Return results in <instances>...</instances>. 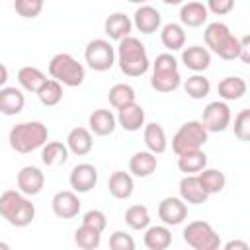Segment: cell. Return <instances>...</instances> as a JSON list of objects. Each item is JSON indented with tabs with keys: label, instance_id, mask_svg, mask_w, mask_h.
Returning <instances> with one entry per match:
<instances>
[{
	"label": "cell",
	"instance_id": "1",
	"mask_svg": "<svg viewBox=\"0 0 250 250\" xmlns=\"http://www.w3.org/2000/svg\"><path fill=\"white\" fill-rule=\"evenodd\" d=\"M115 59H117L121 72L125 76H133V78L143 76L150 66L145 45L141 43V39H137L133 35H127L119 41L117 51H115Z\"/></svg>",
	"mask_w": 250,
	"mask_h": 250
},
{
	"label": "cell",
	"instance_id": "2",
	"mask_svg": "<svg viewBox=\"0 0 250 250\" xmlns=\"http://www.w3.org/2000/svg\"><path fill=\"white\" fill-rule=\"evenodd\" d=\"M0 217L12 227H27L35 219V205L20 189H6L0 195Z\"/></svg>",
	"mask_w": 250,
	"mask_h": 250
},
{
	"label": "cell",
	"instance_id": "3",
	"mask_svg": "<svg viewBox=\"0 0 250 250\" xmlns=\"http://www.w3.org/2000/svg\"><path fill=\"white\" fill-rule=\"evenodd\" d=\"M47 137H49V129H47L45 123H41V121H21V123H18L10 129L8 143L16 152L27 154V152H33V150L41 148L47 143Z\"/></svg>",
	"mask_w": 250,
	"mask_h": 250
},
{
	"label": "cell",
	"instance_id": "4",
	"mask_svg": "<svg viewBox=\"0 0 250 250\" xmlns=\"http://www.w3.org/2000/svg\"><path fill=\"white\" fill-rule=\"evenodd\" d=\"M203 37H205V43L207 47L219 55L221 59L225 61H234L238 59V53H240V39L234 37L229 29L227 23L223 21H213L205 27L203 31Z\"/></svg>",
	"mask_w": 250,
	"mask_h": 250
},
{
	"label": "cell",
	"instance_id": "5",
	"mask_svg": "<svg viewBox=\"0 0 250 250\" xmlns=\"http://www.w3.org/2000/svg\"><path fill=\"white\" fill-rule=\"evenodd\" d=\"M49 74L62 86L76 88L84 82V66L68 53H57L49 61Z\"/></svg>",
	"mask_w": 250,
	"mask_h": 250
},
{
	"label": "cell",
	"instance_id": "6",
	"mask_svg": "<svg viewBox=\"0 0 250 250\" xmlns=\"http://www.w3.org/2000/svg\"><path fill=\"white\" fill-rule=\"evenodd\" d=\"M207 139H209V131L203 127V123L191 119L186 121L172 137V150L176 152V156L188 150H197L207 143Z\"/></svg>",
	"mask_w": 250,
	"mask_h": 250
},
{
	"label": "cell",
	"instance_id": "7",
	"mask_svg": "<svg viewBox=\"0 0 250 250\" xmlns=\"http://www.w3.org/2000/svg\"><path fill=\"white\" fill-rule=\"evenodd\" d=\"M184 242L193 250H217L221 238L207 221H191L184 229Z\"/></svg>",
	"mask_w": 250,
	"mask_h": 250
},
{
	"label": "cell",
	"instance_id": "8",
	"mask_svg": "<svg viewBox=\"0 0 250 250\" xmlns=\"http://www.w3.org/2000/svg\"><path fill=\"white\" fill-rule=\"evenodd\" d=\"M86 64L96 72H105L115 64V49L107 39H92L84 51Z\"/></svg>",
	"mask_w": 250,
	"mask_h": 250
},
{
	"label": "cell",
	"instance_id": "9",
	"mask_svg": "<svg viewBox=\"0 0 250 250\" xmlns=\"http://www.w3.org/2000/svg\"><path fill=\"white\" fill-rule=\"evenodd\" d=\"M230 119H232L230 107L223 100L209 102L203 109V115H201V123L209 133H223L225 129H229Z\"/></svg>",
	"mask_w": 250,
	"mask_h": 250
},
{
	"label": "cell",
	"instance_id": "10",
	"mask_svg": "<svg viewBox=\"0 0 250 250\" xmlns=\"http://www.w3.org/2000/svg\"><path fill=\"white\" fill-rule=\"evenodd\" d=\"M68 182H70L72 191H76V193H88L98 184V168L94 164H88V162L76 164L70 170Z\"/></svg>",
	"mask_w": 250,
	"mask_h": 250
},
{
	"label": "cell",
	"instance_id": "11",
	"mask_svg": "<svg viewBox=\"0 0 250 250\" xmlns=\"http://www.w3.org/2000/svg\"><path fill=\"white\" fill-rule=\"evenodd\" d=\"M188 217V205L182 197H164L158 203V219L166 227H176Z\"/></svg>",
	"mask_w": 250,
	"mask_h": 250
},
{
	"label": "cell",
	"instance_id": "12",
	"mask_svg": "<svg viewBox=\"0 0 250 250\" xmlns=\"http://www.w3.org/2000/svg\"><path fill=\"white\" fill-rule=\"evenodd\" d=\"M51 207L59 219H72L80 213V199L76 191H70V189L57 191L51 199Z\"/></svg>",
	"mask_w": 250,
	"mask_h": 250
},
{
	"label": "cell",
	"instance_id": "13",
	"mask_svg": "<svg viewBox=\"0 0 250 250\" xmlns=\"http://www.w3.org/2000/svg\"><path fill=\"white\" fill-rule=\"evenodd\" d=\"M131 21H133V25H135L141 33L150 35V33H154V31L160 29V25H162V16H160V12H158L156 8L143 4L141 8L135 10Z\"/></svg>",
	"mask_w": 250,
	"mask_h": 250
},
{
	"label": "cell",
	"instance_id": "14",
	"mask_svg": "<svg viewBox=\"0 0 250 250\" xmlns=\"http://www.w3.org/2000/svg\"><path fill=\"white\" fill-rule=\"evenodd\" d=\"M18 189L25 195H37L41 193L43 186H45V176L37 166H23L18 172Z\"/></svg>",
	"mask_w": 250,
	"mask_h": 250
},
{
	"label": "cell",
	"instance_id": "15",
	"mask_svg": "<svg viewBox=\"0 0 250 250\" xmlns=\"http://www.w3.org/2000/svg\"><path fill=\"white\" fill-rule=\"evenodd\" d=\"M117 125L129 133L141 131V127H145V109L137 102L119 107L117 109Z\"/></svg>",
	"mask_w": 250,
	"mask_h": 250
},
{
	"label": "cell",
	"instance_id": "16",
	"mask_svg": "<svg viewBox=\"0 0 250 250\" xmlns=\"http://www.w3.org/2000/svg\"><path fill=\"white\" fill-rule=\"evenodd\" d=\"M180 197L186 201V203H191V205H201L207 201L209 193L203 189V186L199 184L197 180V174H186L182 180H180Z\"/></svg>",
	"mask_w": 250,
	"mask_h": 250
},
{
	"label": "cell",
	"instance_id": "17",
	"mask_svg": "<svg viewBox=\"0 0 250 250\" xmlns=\"http://www.w3.org/2000/svg\"><path fill=\"white\" fill-rule=\"evenodd\" d=\"M158 160L156 154L150 150H139L129 158V172L137 178H148L156 172Z\"/></svg>",
	"mask_w": 250,
	"mask_h": 250
},
{
	"label": "cell",
	"instance_id": "18",
	"mask_svg": "<svg viewBox=\"0 0 250 250\" xmlns=\"http://www.w3.org/2000/svg\"><path fill=\"white\" fill-rule=\"evenodd\" d=\"M182 62L186 68H189L193 72H203L211 64V53H209V49H205L201 45H191L182 51Z\"/></svg>",
	"mask_w": 250,
	"mask_h": 250
},
{
	"label": "cell",
	"instance_id": "19",
	"mask_svg": "<svg viewBox=\"0 0 250 250\" xmlns=\"http://www.w3.org/2000/svg\"><path fill=\"white\" fill-rule=\"evenodd\" d=\"M25 105V96L16 86H2L0 88V113L4 115H18Z\"/></svg>",
	"mask_w": 250,
	"mask_h": 250
},
{
	"label": "cell",
	"instance_id": "20",
	"mask_svg": "<svg viewBox=\"0 0 250 250\" xmlns=\"http://www.w3.org/2000/svg\"><path fill=\"white\" fill-rule=\"evenodd\" d=\"M88 125L90 131L98 137H107L115 131L117 127V117L109 111V109H94L88 117Z\"/></svg>",
	"mask_w": 250,
	"mask_h": 250
},
{
	"label": "cell",
	"instance_id": "21",
	"mask_svg": "<svg viewBox=\"0 0 250 250\" xmlns=\"http://www.w3.org/2000/svg\"><path fill=\"white\" fill-rule=\"evenodd\" d=\"M131 29H133V21L129 20V16H125L121 12L109 14L104 21V31L113 41H121L123 37H127L131 33Z\"/></svg>",
	"mask_w": 250,
	"mask_h": 250
},
{
	"label": "cell",
	"instance_id": "22",
	"mask_svg": "<svg viewBox=\"0 0 250 250\" xmlns=\"http://www.w3.org/2000/svg\"><path fill=\"white\" fill-rule=\"evenodd\" d=\"M66 146L68 152L76 154V156H84L92 150L94 146V139H92V131L86 127H74L70 129L68 137H66Z\"/></svg>",
	"mask_w": 250,
	"mask_h": 250
},
{
	"label": "cell",
	"instance_id": "23",
	"mask_svg": "<svg viewBox=\"0 0 250 250\" xmlns=\"http://www.w3.org/2000/svg\"><path fill=\"white\" fill-rule=\"evenodd\" d=\"M207 18H209V12L203 2L193 0V2L182 4V8H180V21L186 27H199L207 21Z\"/></svg>",
	"mask_w": 250,
	"mask_h": 250
},
{
	"label": "cell",
	"instance_id": "24",
	"mask_svg": "<svg viewBox=\"0 0 250 250\" xmlns=\"http://www.w3.org/2000/svg\"><path fill=\"white\" fill-rule=\"evenodd\" d=\"M107 188H109V193L115 199H129L133 195V191H135V182H133V176L129 172L117 170V172H113L109 176Z\"/></svg>",
	"mask_w": 250,
	"mask_h": 250
},
{
	"label": "cell",
	"instance_id": "25",
	"mask_svg": "<svg viewBox=\"0 0 250 250\" xmlns=\"http://www.w3.org/2000/svg\"><path fill=\"white\" fill-rule=\"evenodd\" d=\"M248 86H246V80L240 78V76H227L219 82L217 86V92H219V98L223 102H236L240 100L244 94H246Z\"/></svg>",
	"mask_w": 250,
	"mask_h": 250
},
{
	"label": "cell",
	"instance_id": "26",
	"mask_svg": "<svg viewBox=\"0 0 250 250\" xmlns=\"http://www.w3.org/2000/svg\"><path fill=\"white\" fill-rule=\"evenodd\" d=\"M143 141H145L146 148L150 152H154V154H162L168 148L166 133H164L160 123H146L145 131H143Z\"/></svg>",
	"mask_w": 250,
	"mask_h": 250
},
{
	"label": "cell",
	"instance_id": "27",
	"mask_svg": "<svg viewBox=\"0 0 250 250\" xmlns=\"http://www.w3.org/2000/svg\"><path fill=\"white\" fill-rule=\"evenodd\" d=\"M172 244V232L166 225L146 227L145 230V246L148 250H166Z\"/></svg>",
	"mask_w": 250,
	"mask_h": 250
},
{
	"label": "cell",
	"instance_id": "28",
	"mask_svg": "<svg viewBox=\"0 0 250 250\" xmlns=\"http://www.w3.org/2000/svg\"><path fill=\"white\" fill-rule=\"evenodd\" d=\"M160 41L168 51H180L186 45V31L182 23H166L160 29Z\"/></svg>",
	"mask_w": 250,
	"mask_h": 250
},
{
	"label": "cell",
	"instance_id": "29",
	"mask_svg": "<svg viewBox=\"0 0 250 250\" xmlns=\"http://www.w3.org/2000/svg\"><path fill=\"white\" fill-rule=\"evenodd\" d=\"M207 166V154L197 148V150H188L178 154V168L184 174H197Z\"/></svg>",
	"mask_w": 250,
	"mask_h": 250
},
{
	"label": "cell",
	"instance_id": "30",
	"mask_svg": "<svg viewBox=\"0 0 250 250\" xmlns=\"http://www.w3.org/2000/svg\"><path fill=\"white\" fill-rule=\"evenodd\" d=\"M41 160L47 166H59L68 160V146L61 141H51L41 146Z\"/></svg>",
	"mask_w": 250,
	"mask_h": 250
},
{
	"label": "cell",
	"instance_id": "31",
	"mask_svg": "<svg viewBox=\"0 0 250 250\" xmlns=\"http://www.w3.org/2000/svg\"><path fill=\"white\" fill-rule=\"evenodd\" d=\"M197 180L199 184L203 186V189L213 195V193H219L225 189V184H227V178L221 170H215V168H203L201 172H197Z\"/></svg>",
	"mask_w": 250,
	"mask_h": 250
},
{
	"label": "cell",
	"instance_id": "32",
	"mask_svg": "<svg viewBox=\"0 0 250 250\" xmlns=\"http://www.w3.org/2000/svg\"><path fill=\"white\" fill-rule=\"evenodd\" d=\"M47 80V76L37 68V66H21L18 70V82L25 92H33L37 94V90L43 86V82Z\"/></svg>",
	"mask_w": 250,
	"mask_h": 250
},
{
	"label": "cell",
	"instance_id": "33",
	"mask_svg": "<svg viewBox=\"0 0 250 250\" xmlns=\"http://www.w3.org/2000/svg\"><path fill=\"white\" fill-rule=\"evenodd\" d=\"M150 86L156 92L170 94V92H174V90H178L182 86V76H180L178 70H172V72H152Z\"/></svg>",
	"mask_w": 250,
	"mask_h": 250
},
{
	"label": "cell",
	"instance_id": "34",
	"mask_svg": "<svg viewBox=\"0 0 250 250\" xmlns=\"http://www.w3.org/2000/svg\"><path fill=\"white\" fill-rule=\"evenodd\" d=\"M100 242H102V232L84 223L74 230V244L82 250H96Z\"/></svg>",
	"mask_w": 250,
	"mask_h": 250
},
{
	"label": "cell",
	"instance_id": "35",
	"mask_svg": "<svg viewBox=\"0 0 250 250\" xmlns=\"http://www.w3.org/2000/svg\"><path fill=\"white\" fill-rule=\"evenodd\" d=\"M37 98H39V102H41L43 105H47V107L57 105V104L62 100V84L57 82L55 78H47V80L43 82V86L37 90Z\"/></svg>",
	"mask_w": 250,
	"mask_h": 250
},
{
	"label": "cell",
	"instance_id": "36",
	"mask_svg": "<svg viewBox=\"0 0 250 250\" xmlns=\"http://www.w3.org/2000/svg\"><path fill=\"white\" fill-rule=\"evenodd\" d=\"M184 90L189 98L193 100H203L205 96H209L211 92V82L209 78H205L203 74H193V76H188L186 82H184Z\"/></svg>",
	"mask_w": 250,
	"mask_h": 250
},
{
	"label": "cell",
	"instance_id": "37",
	"mask_svg": "<svg viewBox=\"0 0 250 250\" xmlns=\"http://www.w3.org/2000/svg\"><path fill=\"white\" fill-rule=\"evenodd\" d=\"M135 98H137V94H135L133 86H129V84H113L107 92V100H109L111 107H115V109L127 105V104H133Z\"/></svg>",
	"mask_w": 250,
	"mask_h": 250
},
{
	"label": "cell",
	"instance_id": "38",
	"mask_svg": "<svg viewBox=\"0 0 250 250\" xmlns=\"http://www.w3.org/2000/svg\"><path fill=\"white\" fill-rule=\"evenodd\" d=\"M125 223L133 230H145L150 225V215L145 205H131L125 211Z\"/></svg>",
	"mask_w": 250,
	"mask_h": 250
},
{
	"label": "cell",
	"instance_id": "39",
	"mask_svg": "<svg viewBox=\"0 0 250 250\" xmlns=\"http://www.w3.org/2000/svg\"><path fill=\"white\" fill-rule=\"evenodd\" d=\"M14 10L18 16H21L25 20H33L41 14L43 2L41 0H14Z\"/></svg>",
	"mask_w": 250,
	"mask_h": 250
},
{
	"label": "cell",
	"instance_id": "40",
	"mask_svg": "<svg viewBox=\"0 0 250 250\" xmlns=\"http://www.w3.org/2000/svg\"><path fill=\"white\" fill-rule=\"evenodd\" d=\"M234 135L238 141H248L250 139V109H240L234 115Z\"/></svg>",
	"mask_w": 250,
	"mask_h": 250
},
{
	"label": "cell",
	"instance_id": "41",
	"mask_svg": "<svg viewBox=\"0 0 250 250\" xmlns=\"http://www.w3.org/2000/svg\"><path fill=\"white\" fill-rule=\"evenodd\" d=\"M82 223L88 225V227H92V229H96V230H100V232H104L105 227H107V219H105L104 211H100V209L86 211L84 217H82Z\"/></svg>",
	"mask_w": 250,
	"mask_h": 250
},
{
	"label": "cell",
	"instance_id": "42",
	"mask_svg": "<svg viewBox=\"0 0 250 250\" xmlns=\"http://www.w3.org/2000/svg\"><path fill=\"white\" fill-rule=\"evenodd\" d=\"M109 248L111 250H135V240L131 234L123 230H115L109 236Z\"/></svg>",
	"mask_w": 250,
	"mask_h": 250
},
{
	"label": "cell",
	"instance_id": "43",
	"mask_svg": "<svg viewBox=\"0 0 250 250\" xmlns=\"http://www.w3.org/2000/svg\"><path fill=\"white\" fill-rule=\"evenodd\" d=\"M172 70H178V61L174 59V55L170 53L156 55L152 62V72H172Z\"/></svg>",
	"mask_w": 250,
	"mask_h": 250
},
{
	"label": "cell",
	"instance_id": "44",
	"mask_svg": "<svg viewBox=\"0 0 250 250\" xmlns=\"http://www.w3.org/2000/svg\"><path fill=\"white\" fill-rule=\"evenodd\" d=\"M207 12L215 14V16H225L229 12H232L234 8V0H207Z\"/></svg>",
	"mask_w": 250,
	"mask_h": 250
},
{
	"label": "cell",
	"instance_id": "45",
	"mask_svg": "<svg viewBox=\"0 0 250 250\" xmlns=\"http://www.w3.org/2000/svg\"><path fill=\"white\" fill-rule=\"evenodd\" d=\"M248 49H250V37L244 35V37H240V53H238V59H240L244 64L250 62V53H248Z\"/></svg>",
	"mask_w": 250,
	"mask_h": 250
},
{
	"label": "cell",
	"instance_id": "46",
	"mask_svg": "<svg viewBox=\"0 0 250 250\" xmlns=\"http://www.w3.org/2000/svg\"><path fill=\"white\" fill-rule=\"evenodd\" d=\"M232 248H238V250H248V242L244 240H230L225 244V250H232Z\"/></svg>",
	"mask_w": 250,
	"mask_h": 250
},
{
	"label": "cell",
	"instance_id": "47",
	"mask_svg": "<svg viewBox=\"0 0 250 250\" xmlns=\"http://www.w3.org/2000/svg\"><path fill=\"white\" fill-rule=\"evenodd\" d=\"M6 82H8V68L0 62V88L6 86Z\"/></svg>",
	"mask_w": 250,
	"mask_h": 250
},
{
	"label": "cell",
	"instance_id": "48",
	"mask_svg": "<svg viewBox=\"0 0 250 250\" xmlns=\"http://www.w3.org/2000/svg\"><path fill=\"white\" fill-rule=\"evenodd\" d=\"M164 4H168V6H180V4H184V0H162Z\"/></svg>",
	"mask_w": 250,
	"mask_h": 250
},
{
	"label": "cell",
	"instance_id": "49",
	"mask_svg": "<svg viewBox=\"0 0 250 250\" xmlns=\"http://www.w3.org/2000/svg\"><path fill=\"white\" fill-rule=\"evenodd\" d=\"M127 2H131V4H145L146 0H127Z\"/></svg>",
	"mask_w": 250,
	"mask_h": 250
},
{
	"label": "cell",
	"instance_id": "50",
	"mask_svg": "<svg viewBox=\"0 0 250 250\" xmlns=\"http://www.w3.org/2000/svg\"><path fill=\"white\" fill-rule=\"evenodd\" d=\"M8 248H10V246H8L6 242H0V250H8Z\"/></svg>",
	"mask_w": 250,
	"mask_h": 250
},
{
	"label": "cell",
	"instance_id": "51",
	"mask_svg": "<svg viewBox=\"0 0 250 250\" xmlns=\"http://www.w3.org/2000/svg\"><path fill=\"white\" fill-rule=\"evenodd\" d=\"M41 2H45V0H41Z\"/></svg>",
	"mask_w": 250,
	"mask_h": 250
}]
</instances>
